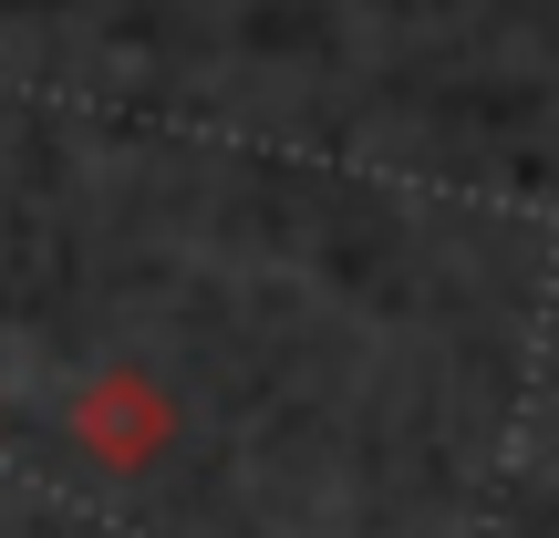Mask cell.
Returning <instances> with one entry per match:
<instances>
[{
	"mask_svg": "<svg viewBox=\"0 0 559 538\" xmlns=\"http://www.w3.org/2000/svg\"><path fill=\"white\" fill-rule=\"evenodd\" d=\"M73 435H83V456H104V466H124V477H135V466L166 456V435H177V404H166L145 373H104V383H83Z\"/></svg>",
	"mask_w": 559,
	"mask_h": 538,
	"instance_id": "6da1fadb",
	"label": "cell"
}]
</instances>
